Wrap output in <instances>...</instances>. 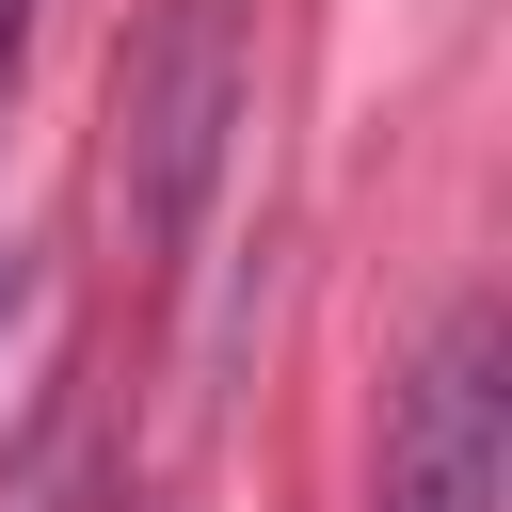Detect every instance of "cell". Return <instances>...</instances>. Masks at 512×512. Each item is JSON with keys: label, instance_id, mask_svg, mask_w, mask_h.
Instances as JSON below:
<instances>
[{"label": "cell", "instance_id": "obj_1", "mask_svg": "<svg viewBox=\"0 0 512 512\" xmlns=\"http://www.w3.org/2000/svg\"><path fill=\"white\" fill-rule=\"evenodd\" d=\"M512 480V384H496V304H448L416 384L384 400V512H496Z\"/></svg>", "mask_w": 512, "mask_h": 512}, {"label": "cell", "instance_id": "obj_2", "mask_svg": "<svg viewBox=\"0 0 512 512\" xmlns=\"http://www.w3.org/2000/svg\"><path fill=\"white\" fill-rule=\"evenodd\" d=\"M208 144H224V16L192 0V16H176V48H160V128H144V208H160V224H192Z\"/></svg>", "mask_w": 512, "mask_h": 512}, {"label": "cell", "instance_id": "obj_3", "mask_svg": "<svg viewBox=\"0 0 512 512\" xmlns=\"http://www.w3.org/2000/svg\"><path fill=\"white\" fill-rule=\"evenodd\" d=\"M16 48H32V0H0V96H16Z\"/></svg>", "mask_w": 512, "mask_h": 512}, {"label": "cell", "instance_id": "obj_4", "mask_svg": "<svg viewBox=\"0 0 512 512\" xmlns=\"http://www.w3.org/2000/svg\"><path fill=\"white\" fill-rule=\"evenodd\" d=\"M0 512H32V480H0Z\"/></svg>", "mask_w": 512, "mask_h": 512}]
</instances>
